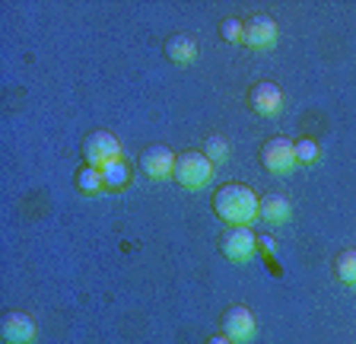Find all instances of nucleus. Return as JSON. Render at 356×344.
<instances>
[{"mask_svg": "<svg viewBox=\"0 0 356 344\" xmlns=\"http://www.w3.org/2000/svg\"><path fill=\"white\" fill-rule=\"evenodd\" d=\"M258 195L242 182H229L213 191V214L229 226H252L258 220Z\"/></svg>", "mask_w": 356, "mask_h": 344, "instance_id": "obj_1", "label": "nucleus"}, {"mask_svg": "<svg viewBox=\"0 0 356 344\" xmlns=\"http://www.w3.org/2000/svg\"><path fill=\"white\" fill-rule=\"evenodd\" d=\"M213 172H216V166L210 163L200 150H185V153L175 159L172 179L181 188H188V191H200V188H207L210 182H213Z\"/></svg>", "mask_w": 356, "mask_h": 344, "instance_id": "obj_2", "label": "nucleus"}, {"mask_svg": "<svg viewBox=\"0 0 356 344\" xmlns=\"http://www.w3.org/2000/svg\"><path fill=\"white\" fill-rule=\"evenodd\" d=\"M261 163H264L267 172H274V175H289V172H296L299 159H296L293 141L283 134L270 137V141L264 143V150H261Z\"/></svg>", "mask_w": 356, "mask_h": 344, "instance_id": "obj_3", "label": "nucleus"}, {"mask_svg": "<svg viewBox=\"0 0 356 344\" xmlns=\"http://www.w3.org/2000/svg\"><path fill=\"white\" fill-rule=\"evenodd\" d=\"M258 249V240L248 226H229V230L220 236V252L222 258H229L232 265H245Z\"/></svg>", "mask_w": 356, "mask_h": 344, "instance_id": "obj_4", "label": "nucleus"}, {"mask_svg": "<svg viewBox=\"0 0 356 344\" xmlns=\"http://www.w3.org/2000/svg\"><path fill=\"white\" fill-rule=\"evenodd\" d=\"M83 159L86 166H96V169H105L108 163L121 159V147L115 141V134L108 131H92V134L83 141Z\"/></svg>", "mask_w": 356, "mask_h": 344, "instance_id": "obj_5", "label": "nucleus"}, {"mask_svg": "<svg viewBox=\"0 0 356 344\" xmlns=\"http://www.w3.org/2000/svg\"><path fill=\"white\" fill-rule=\"evenodd\" d=\"M220 325H222V335L229 338L232 344L252 341L254 331H258V322H254L252 309H245V306H229L226 313H222Z\"/></svg>", "mask_w": 356, "mask_h": 344, "instance_id": "obj_6", "label": "nucleus"}, {"mask_svg": "<svg viewBox=\"0 0 356 344\" xmlns=\"http://www.w3.org/2000/svg\"><path fill=\"white\" fill-rule=\"evenodd\" d=\"M175 153H172L169 147H163V143H153V147H147L140 153V159H137V166H140V172L147 175V179H172V172H175Z\"/></svg>", "mask_w": 356, "mask_h": 344, "instance_id": "obj_7", "label": "nucleus"}, {"mask_svg": "<svg viewBox=\"0 0 356 344\" xmlns=\"http://www.w3.org/2000/svg\"><path fill=\"white\" fill-rule=\"evenodd\" d=\"M0 335L7 344H32L35 341V319L29 313L10 309V313H3V322H0Z\"/></svg>", "mask_w": 356, "mask_h": 344, "instance_id": "obj_8", "label": "nucleus"}, {"mask_svg": "<svg viewBox=\"0 0 356 344\" xmlns=\"http://www.w3.org/2000/svg\"><path fill=\"white\" fill-rule=\"evenodd\" d=\"M248 105H252L258 115H264V118H274V115L283 109V90L277 83L258 80L252 90H248Z\"/></svg>", "mask_w": 356, "mask_h": 344, "instance_id": "obj_9", "label": "nucleus"}, {"mask_svg": "<svg viewBox=\"0 0 356 344\" xmlns=\"http://www.w3.org/2000/svg\"><path fill=\"white\" fill-rule=\"evenodd\" d=\"M245 45L267 52L277 45V23L267 13H254L252 19H245Z\"/></svg>", "mask_w": 356, "mask_h": 344, "instance_id": "obj_10", "label": "nucleus"}, {"mask_svg": "<svg viewBox=\"0 0 356 344\" xmlns=\"http://www.w3.org/2000/svg\"><path fill=\"white\" fill-rule=\"evenodd\" d=\"M258 217L270 226L289 224V217H293V204H289L283 195H267V198H261V204H258Z\"/></svg>", "mask_w": 356, "mask_h": 344, "instance_id": "obj_11", "label": "nucleus"}, {"mask_svg": "<svg viewBox=\"0 0 356 344\" xmlns=\"http://www.w3.org/2000/svg\"><path fill=\"white\" fill-rule=\"evenodd\" d=\"M165 58L172 61V64H181V68H188V64H194V58H197V45H194L191 36H169L165 38Z\"/></svg>", "mask_w": 356, "mask_h": 344, "instance_id": "obj_12", "label": "nucleus"}, {"mask_svg": "<svg viewBox=\"0 0 356 344\" xmlns=\"http://www.w3.org/2000/svg\"><path fill=\"white\" fill-rule=\"evenodd\" d=\"M76 188H80V195H102L105 191V179H102V169H96V166H80L74 175Z\"/></svg>", "mask_w": 356, "mask_h": 344, "instance_id": "obj_13", "label": "nucleus"}, {"mask_svg": "<svg viewBox=\"0 0 356 344\" xmlns=\"http://www.w3.org/2000/svg\"><path fill=\"white\" fill-rule=\"evenodd\" d=\"M102 179H105V191H121L131 182V166L124 159H115V163H108L102 169Z\"/></svg>", "mask_w": 356, "mask_h": 344, "instance_id": "obj_14", "label": "nucleus"}, {"mask_svg": "<svg viewBox=\"0 0 356 344\" xmlns=\"http://www.w3.org/2000/svg\"><path fill=\"white\" fill-rule=\"evenodd\" d=\"M334 274L347 287H356V249H347L334 258Z\"/></svg>", "mask_w": 356, "mask_h": 344, "instance_id": "obj_15", "label": "nucleus"}, {"mask_svg": "<svg viewBox=\"0 0 356 344\" xmlns=\"http://www.w3.org/2000/svg\"><path fill=\"white\" fill-rule=\"evenodd\" d=\"M293 147H296V159H299V166L318 163L321 147H318V141H315V137H299V141H293Z\"/></svg>", "mask_w": 356, "mask_h": 344, "instance_id": "obj_16", "label": "nucleus"}, {"mask_svg": "<svg viewBox=\"0 0 356 344\" xmlns=\"http://www.w3.org/2000/svg\"><path fill=\"white\" fill-rule=\"evenodd\" d=\"M220 36H222V42H229V45H245V23L236 19V16H229V19L220 23Z\"/></svg>", "mask_w": 356, "mask_h": 344, "instance_id": "obj_17", "label": "nucleus"}, {"mask_svg": "<svg viewBox=\"0 0 356 344\" xmlns=\"http://www.w3.org/2000/svg\"><path fill=\"white\" fill-rule=\"evenodd\" d=\"M200 153H204V157H207L213 166H216V163H226V159H229V143L222 141V137H207Z\"/></svg>", "mask_w": 356, "mask_h": 344, "instance_id": "obj_18", "label": "nucleus"}, {"mask_svg": "<svg viewBox=\"0 0 356 344\" xmlns=\"http://www.w3.org/2000/svg\"><path fill=\"white\" fill-rule=\"evenodd\" d=\"M207 344H232V341L226 335H213V338H207Z\"/></svg>", "mask_w": 356, "mask_h": 344, "instance_id": "obj_19", "label": "nucleus"}]
</instances>
